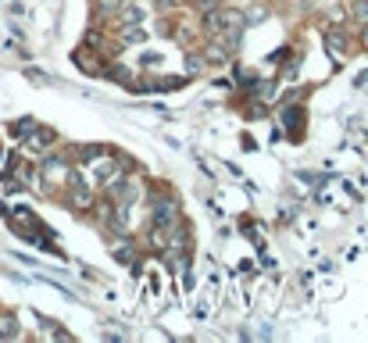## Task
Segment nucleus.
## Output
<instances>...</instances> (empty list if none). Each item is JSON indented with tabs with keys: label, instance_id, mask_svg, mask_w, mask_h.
Segmentation results:
<instances>
[{
	"label": "nucleus",
	"instance_id": "9",
	"mask_svg": "<svg viewBox=\"0 0 368 343\" xmlns=\"http://www.w3.org/2000/svg\"><path fill=\"white\" fill-rule=\"evenodd\" d=\"M143 40H147V29H143V22H136V25H118V43L122 46H136Z\"/></svg>",
	"mask_w": 368,
	"mask_h": 343
},
{
	"label": "nucleus",
	"instance_id": "11",
	"mask_svg": "<svg viewBox=\"0 0 368 343\" xmlns=\"http://www.w3.org/2000/svg\"><path fill=\"white\" fill-rule=\"evenodd\" d=\"M347 18L354 22L358 29H365L368 25V0H350V4H347Z\"/></svg>",
	"mask_w": 368,
	"mask_h": 343
},
{
	"label": "nucleus",
	"instance_id": "25",
	"mask_svg": "<svg viewBox=\"0 0 368 343\" xmlns=\"http://www.w3.org/2000/svg\"><path fill=\"white\" fill-rule=\"evenodd\" d=\"M279 4H282V0H279Z\"/></svg>",
	"mask_w": 368,
	"mask_h": 343
},
{
	"label": "nucleus",
	"instance_id": "14",
	"mask_svg": "<svg viewBox=\"0 0 368 343\" xmlns=\"http://www.w3.org/2000/svg\"><path fill=\"white\" fill-rule=\"evenodd\" d=\"M33 126H36L33 118H18V122H11V126H8V133H11V136L18 139V143H22V139H25V133L33 129Z\"/></svg>",
	"mask_w": 368,
	"mask_h": 343
},
{
	"label": "nucleus",
	"instance_id": "23",
	"mask_svg": "<svg viewBox=\"0 0 368 343\" xmlns=\"http://www.w3.org/2000/svg\"><path fill=\"white\" fill-rule=\"evenodd\" d=\"M0 158H4V150H0Z\"/></svg>",
	"mask_w": 368,
	"mask_h": 343
},
{
	"label": "nucleus",
	"instance_id": "26",
	"mask_svg": "<svg viewBox=\"0 0 368 343\" xmlns=\"http://www.w3.org/2000/svg\"><path fill=\"white\" fill-rule=\"evenodd\" d=\"M186 4H189V0H186Z\"/></svg>",
	"mask_w": 368,
	"mask_h": 343
},
{
	"label": "nucleus",
	"instance_id": "20",
	"mask_svg": "<svg viewBox=\"0 0 368 343\" xmlns=\"http://www.w3.org/2000/svg\"><path fill=\"white\" fill-rule=\"evenodd\" d=\"M25 75H29L33 83H40V86H47V83H51V75H47V72H40V68H25Z\"/></svg>",
	"mask_w": 368,
	"mask_h": 343
},
{
	"label": "nucleus",
	"instance_id": "2",
	"mask_svg": "<svg viewBox=\"0 0 368 343\" xmlns=\"http://www.w3.org/2000/svg\"><path fill=\"white\" fill-rule=\"evenodd\" d=\"M147 204H150V211H147L150 251H161L165 240H168V232H172V225L183 218V204H179V197H175V193H157V190L147 197Z\"/></svg>",
	"mask_w": 368,
	"mask_h": 343
},
{
	"label": "nucleus",
	"instance_id": "5",
	"mask_svg": "<svg viewBox=\"0 0 368 343\" xmlns=\"http://www.w3.org/2000/svg\"><path fill=\"white\" fill-rule=\"evenodd\" d=\"M322 46H326L329 61H336V65H343V61L350 57V36L343 33V29H326Z\"/></svg>",
	"mask_w": 368,
	"mask_h": 343
},
{
	"label": "nucleus",
	"instance_id": "12",
	"mask_svg": "<svg viewBox=\"0 0 368 343\" xmlns=\"http://www.w3.org/2000/svg\"><path fill=\"white\" fill-rule=\"evenodd\" d=\"M186 86V75H157V79H154V90L157 93H172V90H183Z\"/></svg>",
	"mask_w": 368,
	"mask_h": 343
},
{
	"label": "nucleus",
	"instance_id": "3",
	"mask_svg": "<svg viewBox=\"0 0 368 343\" xmlns=\"http://www.w3.org/2000/svg\"><path fill=\"white\" fill-rule=\"evenodd\" d=\"M111 61H115V57H107L104 51H97V46H90V43H79L75 51H72V65L83 72V75H93V79L107 72Z\"/></svg>",
	"mask_w": 368,
	"mask_h": 343
},
{
	"label": "nucleus",
	"instance_id": "1",
	"mask_svg": "<svg viewBox=\"0 0 368 343\" xmlns=\"http://www.w3.org/2000/svg\"><path fill=\"white\" fill-rule=\"evenodd\" d=\"M200 29H204V36L207 40H218L226 51H239V40H244V11H236V8H215V11H204L200 14Z\"/></svg>",
	"mask_w": 368,
	"mask_h": 343
},
{
	"label": "nucleus",
	"instance_id": "13",
	"mask_svg": "<svg viewBox=\"0 0 368 343\" xmlns=\"http://www.w3.org/2000/svg\"><path fill=\"white\" fill-rule=\"evenodd\" d=\"M183 68H186V75H189V79H197V75H204V68H207V65H204V57H200V51H194V54H186V65H183Z\"/></svg>",
	"mask_w": 368,
	"mask_h": 343
},
{
	"label": "nucleus",
	"instance_id": "15",
	"mask_svg": "<svg viewBox=\"0 0 368 343\" xmlns=\"http://www.w3.org/2000/svg\"><path fill=\"white\" fill-rule=\"evenodd\" d=\"M40 333H43V336H57V340H72L68 329H61L57 322H47V318H40Z\"/></svg>",
	"mask_w": 368,
	"mask_h": 343
},
{
	"label": "nucleus",
	"instance_id": "8",
	"mask_svg": "<svg viewBox=\"0 0 368 343\" xmlns=\"http://www.w3.org/2000/svg\"><path fill=\"white\" fill-rule=\"evenodd\" d=\"M111 22H115V25H136V22H143V8L136 4V0H125Z\"/></svg>",
	"mask_w": 368,
	"mask_h": 343
},
{
	"label": "nucleus",
	"instance_id": "21",
	"mask_svg": "<svg viewBox=\"0 0 368 343\" xmlns=\"http://www.w3.org/2000/svg\"><path fill=\"white\" fill-rule=\"evenodd\" d=\"M361 51H368V25L361 29Z\"/></svg>",
	"mask_w": 368,
	"mask_h": 343
},
{
	"label": "nucleus",
	"instance_id": "6",
	"mask_svg": "<svg viewBox=\"0 0 368 343\" xmlns=\"http://www.w3.org/2000/svg\"><path fill=\"white\" fill-rule=\"evenodd\" d=\"M54 139H57V133L54 129H47V126H33L25 133V150H33V154H47V150H54Z\"/></svg>",
	"mask_w": 368,
	"mask_h": 343
},
{
	"label": "nucleus",
	"instance_id": "16",
	"mask_svg": "<svg viewBox=\"0 0 368 343\" xmlns=\"http://www.w3.org/2000/svg\"><path fill=\"white\" fill-rule=\"evenodd\" d=\"M265 18H268V8H265V4H258V8L244 11V22H247V29H250V25H258V22H265Z\"/></svg>",
	"mask_w": 368,
	"mask_h": 343
},
{
	"label": "nucleus",
	"instance_id": "7",
	"mask_svg": "<svg viewBox=\"0 0 368 343\" xmlns=\"http://www.w3.org/2000/svg\"><path fill=\"white\" fill-rule=\"evenodd\" d=\"M200 57H204V65H229V57H233V51H226L218 40H207L204 46H200Z\"/></svg>",
	"mask_w": 368,
	"mask_h": 343
},
{
	"label": "nucleus",
	"instance_id": "22",
	"mask_svg": "<svg viewBox=\"0 0 368 343\" xmlns=\"http://www.w3.org/2000/svg\"><path fill=\"white\" fill-rule=\"evenodd\" d=\"M365 83H368V72H361V75H358V79H354V86H365Z\"/></svg>",
	"mask_w": 368,
	"mask_h": 343
},
{
	"label": "nucleus",
	"instance_id": "4",
	"mask_svg": "<svg viewBox=\"0 0 368 343\" xmlns=\"http://www.w3.org/2000/svg\"><path fill=\"white\" fill-rule=\"evenodd\" d=\"M279 122H282V133L290 139H300L304 129H308V111H304L300 104H286L279 111Z\"/></svg>",
	"mask_w": 368,
	"mask_h": 343
},
{
	"label": "nucleus",
	"instance_id": "10",
	"mask_svg": "<svg viewBox=\"0 0 368 343\" xmlns=\"http://www.w3.org/2000/svg\"><path fill=\"white\" fill-rule=\"evenodd\" d=\"M22 325H18V315L14 311H0V340H18Z\"/></svg>",
	"mask_w": 368,
	"mask_h": 343
},
{
	"label": "nucleus",
	"instance_id": "17",
	"mask_svg": "<svg viewBox=\"0 0 368 343\" xmlns=\"http://www.w3.org/2000/svg\"><path fill=\"white\" fill-rule=\"evenodd\" d=\"M189 8H194L197 14H204V11H215V8H222V0H189Z\"/></svg>",
	"mask_w": 368,
	"mask_h": 343
},
{
	"label": "nucleus",
	"instance_id": "18",
	"mask_svg": "<svg viewBox=\"0 0 368 343\" xmlns=\"http://www.w3.org/2000/svg\"><path fill=\"white\" fill-rule=\"evenodd\" d=\"M140 65H143V68H157V65H165V57L154 54V51H147V54L140 57Z\"/></svg>",
	"mask_w": 368,
	"mask_h": 343
},
{
	"label": "nucleus",
	"instance_id": "24",
	"mask_svg": "<svg viewBox=\"0 0 368 343\" xmlns=\"http://www.w3.org/2000/svg\"><path fill=\"white\" fill-rule=\"evenodd\" d=\"M343 4H350V0H343Z\"/></svg>",
	"mask_w": 368,
	"mask_h": 343
},
{
	"label": "nucleus",
	"instance_id": "19",
	"mask_svg": "<svg viewBox=\"0 0 368 343\" xmlns=\"http://www.w3.org/2000/svg\"><path fill=\"white\" fill-rule=\"evenodd\" d=\"M183 4H186V0H154V8H157V11H165V14H168V11H175V8H183Z\"/></svg>",
	"mask_w": 368,
	"mask_h": 343
}]
</instances>
